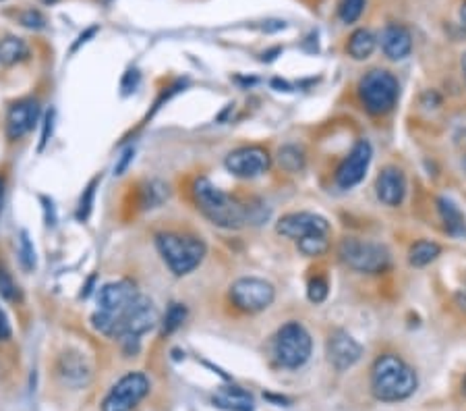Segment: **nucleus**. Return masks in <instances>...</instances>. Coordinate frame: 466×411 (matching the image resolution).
<instances>
[{
  "instance_id": "obj_23",
  "label": "nucleus",
  "mask_w": 466,
  "mask_h": 411,
  "mask_svg": "<svg viewBox=\"0 0 466 411\" xmlns=\"http://www.w3.org/2000/svg\"><path fill=\"white\" fill-rule=\"evenodd\" d=\"M296 247L307 258H318L330 249V239H328V235H307L296 241Z\"/></svg>"
},
{
  "instance_id": "obj_21",
  "label": "nucleus",
  "mask_w": 466,
  "mask_h": 411,
  "mask_svg": "<svg viewBox=\"0 0 466 411\" xmlns=\"http://www.w3.org/2000/svg\"><path fill=\"white\" fill-rule=\"evenodd\" d=\"M439 253H441V247L435 241L423 239V241H417V243L411 245V249H409V262L415 268H425L431 262H435L439 258Z\"/></svg>"
},
{
  "instance_id": "obj_30",
  "label": "nucleus",
  "mask_w": 466,
  "mask_h": 411,
  "mask_svg": "<svg viewBox=\"0 0 466 411\" xmlns=\"http://www.w3.org/2000/svg\"><path fill=\"white\" fill-rule=\"evenodd\" d=\"M0 297H5L7 301L21 299L19 287L15 285L13 277H11V274H9L5 268H0Z\"/></svg>"
},
{
  "instance_id": "obj_11",
  "label": "nucleus",
  "mask_w": 466,
  "mask_h": 411,
  "mask_svg": "<svg viewBox=\"0 0 466 411\" xmlns=\"http://www.w3.org/2000/svg\"><path fill=\"white\" fill-rule=\"evenodd\" d=\"M371 156H373L371 144L367 140H359L352 146V150L348 152V156L342 160V164L338 166V171H336V185L340 189H352V187H357L365 179V175H367Z\"/></svg>"
},
{
  "instance_id": "obj_33",
  "label": "nucleus",
  "mask_w": 466,
  "mask_h": 411,
  "mask_svg": "<svg viewBox=\"0 0 466 411\" xmlns=\"http://www.w3.org/2000/svg\"><path fill=\"white\" fill-rule=\"evenodd\" d=\"M54 131V110H48L44 116V129H42V140H40V150L46 148V144L50 142V135Z\"/></svg>"
},
{
  "instance_id": "obj_18",
  "label": "nucleus",
  "mask_w": 466,
  "mask_h": 411,
  "mask_svg": "<svg viewBox=\"0 0 466 411\" xmlns=\"http://www.w3.org/2000/svg\"><path fill=\"white\" fill-rule=\"evenodd\" d=\"M58 372L64 382L73 386H81L90 380V368L79 353H64L58 362Z\"/></svg>"
},
{
  "instance_id": "obj_15",
  "label": "nucleus",
  "mask_w": 466,
  "mask_h": 411,
  "mask_svg": "<svg viewBox=\"0 0 466 411\" xmlns=\"http://www.w3.org/2000/svg\"><path fill=\"white\" fill-rule=\"evenodd\" d=\"M375 193L377 199L390 208H396L400 206L406 197V177L400 169L387 166L379 173L377 181H375Z\"/></svg>"
},
{
  "instance_id": "obj_41",
  "label": "nucleus",
  "mask_w": 466,
  "mask_h": 411,
  "mask_svg": "<svg viewBox=\"0 0 466 411\" xmlns=\"http://www.w3.org/2000/svg\"><path fill=\"white\" fill-rule=\"evenodd\" d=\"M42 3H44V5H54L56 0H42Z\"/></svg>"
},
{
  "instance_id": "obj_3",
  "label": "nucleus",
  "mask_w": 466,
  "mask_h": 411,
  "mask_svg": "<svg viewBox=\"0 0 466 411\" xmlns=\"http://www.w3.org/2000/svg\"><path fill=\"white\" fill-rule=\"evenodd\" d=\"M155 249L174 277H187L205 258L207 247L199 237L181 233H158Z\"/></svg>"
},
{
  "instance_id": "obj_1",
  "label": "nucleus",
  "mask_w": 466,
  "mask_h": 411,
  "mask_svg": "<svg viewBox=\"0 0 466 411\" xmlns=\"http://www.w3.org/2000/svg\"><path fill=\"white\" fill-rule=\"evenodd\" d=\"M193 197L201 214L222 229H243L249 225L251 201H243L235 195L222 191L209 179L199 177L193 183Z\"/></svg>"
},
{
  "instance_id": "obj_19",
  "label": "nucleus",
  "mask_w": 466,
  "mask_h": 411,
  "mask_svg": "<svg viewBox=\"0 0 466 411\" xmlns=\"http://www.w3.org/2000/svg\"><path fill=\"white\" fill-rule=\"evenodd\" d=\"M437 210H439V216L443 221V227L445 231L452 235V237H464L466 235V221H464V214L460 212L458 206L450 199V197H439L437 199Z\"/></svg>"
},
{
  "instance_id": "obj_25",
  "label": "nucleus",
  "mask_w": 466,
  "mask_h": 411,
  "mask_svg": "<svg viewBox=\"0 0 466 411\" xmlns=\"http://www.w3.org/2000/svg\"><path fill=\"white\" fill-rule=\"evenodd\" d=\"M278 164L286 171V173H298L305 166V154L300 148L296 146H284L278 152Z\"/></svg>"
},
{
  "instance_id": "obj_43",
  "label": "nucleus",
  "mask_w": 466,
  "mask_h": 411,
  "mask_svg": "<svg viewBox=\"0 0 466 411\" xmlns=\"http://www.w3.org/2000/svg\"><path fill=\"white\" fill-rule=\"evenodd\" d=\"M104 3H112V0H104Z\"/></svg>"
},
{
  "instance_id": "obj_40",
  "label": "nucleus",
  "mask_w": 466,
  "mask_h": 411,
  "mask_svg": "<svg viewBox=\"0 0 466 411\" xmlns=\"http://www.w3.org/2000/svg\"><path fill=\"white\" fill-rule=\"evenodd\" d=\"M462 71H464V77H466V54L462 56Z\"/></svg>"
},
{
  "instance_id": "obj_8",
  "label": "nucleus",
  "mask_w": 466,
  "mask_h": 411,
  "mask_svg": "<svg viewBox=\"0 0 466 411\" xmlns=\"http://www.w3.org/2000/svg\"><path fill=\"white\" fill-rule=\"evenodd\" d=\"M149 393V380L141 372L125 374L102 401V411H131Z\"/></svg>"
},
{
  "instance_id": "obj_39",
  "label": "nucleus",
  "mask_w": 466,
  "mask_h": 411,
  "mask_svg": "<svg viewBox=\"0 0 466 411\" xmlns=\"http://www.w3.org/2000/svg\"><path fill=\"white\" fill-rule=\"evenodd\" d=\"M3 203H5V181L0 179V212H3Z\"/></svg>"
},
{
  "instance_id": "obj_42",
  "label": "nucleus",
  "mask_w": 466,
  "mask_h": 411,
  "mask_svg": "<svg viewBox=\"0 0 466 411\" xmlns=\"http://www.w3.org/2000/svg\"><path fill=\"white\" fill-rule=\"evenodd\" d=\"M462 166H464V171H466V156H464V160H462Z\"/></svg>"
},
{
  "instance_id": "obj_10",
  "label": "nucleus",
  "mask_w": 466,
  "mask_h": 411,
  "mask_svg": "<svg viewBox=\"0 0 466 411\" xmlns=\"http://www.w3.org/2000/svg\"><path fill=\"white\" fill-rule=\"evenodd\" d=\"M276 233L298 241L307 235H330V223L313 212H290L276 223Z\"/></svg>"
},
{
  "instance_id": "obj_20",
  "label": "nucleus",
  "mask_w": 466,
  "mask_h": 411,
  "mask_svg": "<svg viewBox=\"0 0 466 411\" xmlns=\"http://www.w3.org/2000/svg\"><path fill=\"white\" fill-rule=\"evenodd\" d=\"M375 48H377V38L371 29H365V27L352 32L346 44V52L354 60H367L375 52Z\"/></svg>"
},
{
  "instance_id": "obj_14",
  "label": "nucleus",
  "mask_w": 466,
  "mask_h": 411,
  "mask_svg": "<svg viewBox=\"0 0 466 411\" xmlns=\"http://www.w3.org/2000/svg\"><path fill=\"white\" fill-rule=\"evenodd\" d=\"M40 119V102L38 100H21L9 108L7 114V137L9 140H21L27 135Z\"/></svg>"
},
{
  "instance_id": "obj_28",
  "label": "nucleus",
  "mask_w": 466,
  "mask_h": 411,
  "mask_svg": "<svg viewBox=\"0 0 466 411\" xmlns=\"http://www.w3.org/2000/svg\"><path fill=\"white\" fill-rule=\"evenodd\" d=\"M19 260H21L23 270H27V272L36 270V249H34V243H31L27 231L19 233Z\"/></svg>"
},
{
  "instance_id": "obj_7",
  "label": "nucleus",
  "mask_w": 466,
  "mask_h": 411,
  "mask_svg": "<svg viewBox=\"0 0 466 411\" xmlns=\"http://www.w3.org/2000/svg\"><path fill=\"white\" fill-rule=\"evenodd\" d=\"M276 299V289L272 283L263 279L245 277L232 283L230 287V301L235 303L237 310L245 314H257L268 310Z\"/></svg>"
},
{
  "instance_id": "obj_24",
  "label": "nucleus",
  "mask_w": 466,
  "mask_h": 411,
  "mask_svg": "<svg viewBox=\"0 0 466 411\" xmlns=\"http://www.w3.org/2000/svg\"><path fill=\"white\" fill-rule=\"evenodd\" d=\"M168 197V187L160 181H149L141 189V206L143 208H155Z\"/></svg>"
},
{
  "instance_id": "obj_31",
  "label": "nucleus",
  "mask_w": 466,
  "mask_h": 411,
  "mask_svg": "<svg viewBox=\"0 0 466 411\" xmlns=\"http://www.w3.org/2000/svg\"><path fill=\"white\" fill-rule=\"evenodd\" d=\"M307 297H309V301H313V303H324L326 297H328V281L324 277L311 279L309 287H307Z\"/></svg>"
},
{
  "instance_id": "obj_5",
  "label": "nucleus",
  "mask_w": 466,
  "mask_h": 411,
  "mask_svg": "<svg viewBox=\"0 0 466 411\" xmlns=\"http://www.w3.org/2000/svg\"><path fill=\"white\" fill-rule=\"evenodd\" d=\"M338 258L344 266L357 272L365 274H381L390 268V251H387L381 243L346 237L338 245Z\"/></svg>"
},
{
  "instance_id": "obj_12",
  "label": "nucleus",
  "mask_w": 466,
  "mask_h": 411,
  "mask_svg": "<svg viewBox=\"0 0 466 411\" xmlns=\"http://www.w3.org/2000/svg\"><path fill=\"white\" fill-rule=\"evenodd\" d=\"M141 293L131 281H112L98 291V310L110 316H120Z\"/></svg>"
},
{
  "instance_id": "obj_37",
  "label": "nucleus",
  "mask_w": 466,
  "mask_h": 411,
  "mask_svg": "<svg viewBox=\"0 0 466 411\" xmlns=\"http://www.w3.org/2000/svg\"><path fill=\"white\" fill-rule=\"evenodd\" d=\"M458 301H460V306L466 310V283H464V287H462L460 293H458Z\"/></svg>"
},
{
  "instance_id": "obj_32",
  "label": "nucleus",
  "mask_w": 466,
  "mask_h": 411,
  "mask_svg": "<svg viewBox=\"0 0 466 411\" xmlns=\"http://www.w3.org/2000/svg\"><path fill=\"white\" fill-rule=\"evenodd\" d=\"M19 21H21V25L27 27V29H44V27H46L44 15H42L40 11H34V9L21 13V15H19Z\"/></svg>"
},
{
  "instance_id": "obj_13",
  "label": "nucleus",
  "mask_w": 466,
  "mask_h": 411,
  "mask_svg": "<svg viewBox=\"0 0 466 411\" xmlns=\"http://www.w3.org/2000/svg\"><path fill=\"white\" fill-rule=\"evenodd\" d=\"M363 356V347L346 332V330H334L328 338V360L338 370L344 372L352 368Z\"/></svg>"
},
{
  "instance_id": "obj_27",
  "label": "nucleus",
  "mask_w": 466,
  "mask_h": 411,
  "mask_svg": "<svg viewBox=\"0 0 466 411\" xmlns=\"http://www.w3.org/2000/svg\"><path fill=\"white\" fill-rule=\"evenodd\" d=\"M98 183H100V177H94V179L90 181V185H88V187L83 189V193H81V199H79V208H77V219H79L81 223L90 221V216H92Z\"/></svg>"
},
{
  "instance_id": "obj_38",
  "label": "nucleus",
  "mask_w": 466,
  "mask_h": 411,
  "mask_svg": "<svg viewBox=\"0 0 466 411\" xmlns=\"http://www.w3.org/2000/svg\"><path fill=\"white\" fill-rule=\"evenodd\" d=\"M460 25H462V29L466 32V3H464L462 9H460Z\"/></svg>"
},
{
  "instance_id": "obj_9",
  "label": "nucleus",
  "mask_w": 466,
  "mask_h": 411,
  "mask_svg": "<svg viewBox=\"0 0 466 411\" xmlns=\"http://www.w3.org/2000/svg\"><path fill=\"white\" fill-rule=\"evenodd\" d=\"M270 164H272V158H270L268 150H263L259 146L239 148L235 152H230L224 160V166L228 169V173H232L235 177H241V179L259 177L263 173H268Z\"/></svg>"
},
{
  "instance_id": "obj_36",
  "label": "nucleus",
  "mask_w": 466,
  "mask_h": 411,
  "mask_svg": "<svg viewBox=\"0 0 466 411\" xmlns=\"http://www.w3.org/2000/svg\"><path fill=\"white\" fill-rule=\"evenodd\" d=\"M96 32H98L96 27H90V29H88L86 34H81V36H79V40H77V44L73 46V50H77V48H79L81 44H86V42H88V38H92V36H94Z\"/></svg>"
},
{
  "instance_id": "obj_35",
  "label": "nucleus",
  "mask_w": 466,
  "mask_h": 411,
  "mask_svg": "<svg viewBox=\"0 0 466 411\" xmlns=\"http://www.w3.org/2000/svg\"><path fill=\"white\" fill-rule=\"evenodd\" d=\"M13 334V328H11V322L5 314V310L0 308V340H9Z\"/></svg>"
},
{
  "instance_id": "obj_4",
  "label": "nucleus",
  "mask_w": 466,
  "mask_h": 411,
  "mask_svg": "<svg viewBox=\"0 0 466 411\" xmlns=\"http://www.w3.org/2000/svg\"><path fill=\"white\" fill-rule=\"evenodd\" d=\"M398 94V79L385 68H371L359 82V100L363 108L373 116H383L394 110Z\"/></svg>"
},
{
  "instance_id": "obj_29",
  "label": "nucleus",
  "mask_w": 466,
  "mask_h": 411,
  "mask_svg": "<svg viewBox=\"0 0 466 411\" xmlns=\"http://www.w3.org/2000/svg\"><path fill=\"white\" fill-rule=\"evenodd\" d=\"M363 9H365V0H344L340 5L338 17L344 23H354L363 15Z\"/></svg>"
},
{
  "instance_id": "obj_22",
  "label": "nucleus",
  "mask_w": 466,
  "mask_h": 411,
  "mask_svg": "<svg viewBox=\"0 0 466 411\" xmlns=\"http://www.w3.org/2000/svg\"><path fill=\"white\" fill-rule=\"evenodd\" d=\"M29 56V48L27 44L21 40V38H5L0 40V62L11 66V64H17L21 60H25Z\"/></svg>"
},
{
  "instance_id": "obj_6",
  "label": "nucleus",
  "mask_w": 466,
  "mask_h": 411,
  "mask_svg": "<svg viewBox=\"0 0 466 411\" xmlns=\"http://www.w3.org/2000/svg\"><path fill=\"white\" fill-rule=\"evenodd\" d=\"M313 340L300 322H286L274 336V358L286 370H296L307 364Z\"/></svg>"
},
{
  "instance_id": "obj_17",
  "label": "nucleus",
  "mask_w": 466,
  "mask_h": 411,
  "mask_svg": "<svg viewBox=\"0 0 466 411\" xmlns=\"http://www.w3.org/2000/svg\"><path fill=\"white\" fill-rule=\"evenodd\" d=\"M213 403L226 411H253V397L237 384L222 386L213 395Z\"/></svg>"
},
{
  "instance_id": "obj_2",
  "label": "nucleus",
  "mask_w": 466,
  "mask_h": 411,
  "mask_svg": "<svg viewBox=\"0 0 466 411\" xmlns=\"http://www.w3.org/2000/svg\"><path fill=\"white\" fill-rule=\"evenodd\" d=\"M419 386L415 370L398 356L385 353L371 368V393L377 401L398 403L409 399Z\"/></svg>"
},
{
  "instance_id": "obj_26",
  "label": "nucleus",
  "mask_w": 466,
  "mask_h": 411,
  "mask_svg": "<svg viewBox=\"0 0 466 411\" xmlns=\"http://www.w3.org/2000/svg\"><path fill=\"white\" fill-rule=\"evenodd\" d=\"M187 320V308L183 303H170L162 318V334H172Z\"/></svg>"
},
{
  "instance_id": "obj_34",
  "label": "nucleus",
  "mask_w": 466,
  "mask_h": 411,
  "mask_svg": "<svg viewBox=\"0 0 466 411\" xmlns=\"http://www.w3.org/2000/svg\"><path fill=\"white\" fill-rule=\"evenodd\" d=\"M133 158H135V148L131 146V148H127V150L118 156V160H116V164H114V175H125V171L129 169V164L133 162Z\"/></svg>"
},
{
  "instance_id": "obj_16",
  "label": "nucleus",
  "mask_w": 466,
  "mask_h": 411,
  "mask_svg": "<svg viewBox=\"0 0 466 411\" xmlns=\"http://www.w3.org/2000/svg\"><path fill=\"white\" fill-rule=\"evenodd\" d=\"M379 46L390 60H402L413 52V36L404 25L390 23L379 34Z\"/></svg>"
}]
</instances>
